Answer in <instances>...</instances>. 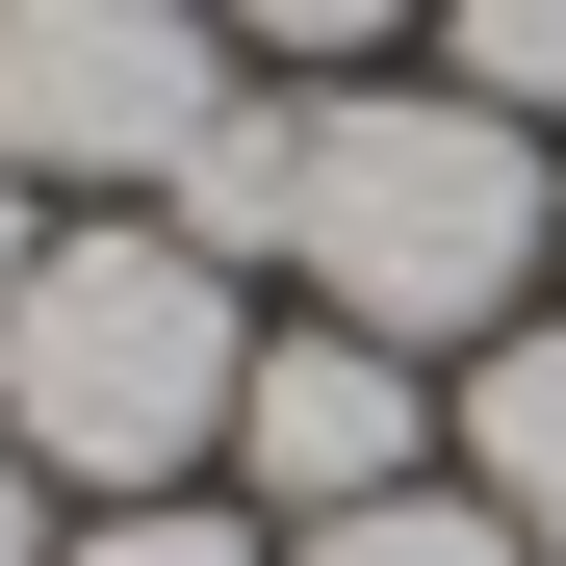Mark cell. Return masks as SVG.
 <instances>
[{
  "mask_svg": "<svg viewBox=\"0 0 566 566\" xmlns=\"http://www.w3.org/2000/svg\"><path fill=\"white\" fill-rule=\"evenodd\" d=\"M566 232V180L515 104H463V77H335L310 104V207H283V283H335V335H387V360H490L515 335V283Z\"/></svg>",
  "mask_w": 566,
  "mask_h": 566,
  "instance_id": "1",
  "label": "cell"
},
{
  "mask_svg": "<svg viewBox=\"0 0 566 566\" xmlns=\"http://www.w3.org/2000/svg\"><path fill=\"white\" fill-rule=\"evenodd\" d=\"M232 258L180 232H52L27 283H0V438L52 463V490H180V463H232Z\"/></svg>",
  "mask_w": 566,
  "mask_h": 566,
  "instance_id": "2",
  "label": "cell"
},
{
  "mask_svg": "<svg viewBox=\"0 0 566 566\" xmlns=\"http://www.w3.org/2000/svg\"><path fill=\"white\" fill-rule=\"evenodd\" d=\"M232 104V0H0V155L27 180H180Z\"/></svg>",
  "mask_w": 566,
  "mask_h": 566,
  "instance_id": "3",
  "label": "cell"
},
{
  "mask_svg": "<svg viewBox=\"0 0 566 566\" xmlns=\"http://www.w3.org/2000/svg\"><path fill=\"white\" fill-rule=\"evenodd\" d=\"M232 463H258V490H283V541H310V515H360V490H412V360L387 335H258L232 360Z\"/></svg>",
  "mask_w": 566,
  "mask_h": 566,
  "instance_id": "4",
  "label": "cell"
},
{
  "mask_svg": "<svg viewBox=\"0 0 566 566\" xmlns=\"http://www.w3.org/2000/svg\"><path fill=\"white\" fill-rule=\"evenodd\" d=\"M283 207H310V104H258V77H232V104L180 129L155 232H180V258H283Z\"/></svg>",
  "mask_w": 566,
  "mask_h": 566,
  "instance_id": "5",
  "label": "cell"
},
{
  "mask_svg": "<svg viewBox=\"0 0 566 566\" xmlns=\"http://www.w3.org/2000/svg\"><path fill=\"white\" fill-rule=\"evenodd\" d=\"M463 490L566 566V335H490V360H463Z\"/></svg>",
  "mask_w": 566,
  "mask_h": 566,
  "instance_id": "6",
  "label": "cell"
},
{
  "mask_svg": "<svg viewBox=\"0 0 566 566\" xmlns=\"http://www.w3.org/2000/svg\"><path fill=\"white\" fill-rule=\"evenodd\" d=\"M283 566H541V541H515L490 490H438V463H412V490H360V515H310Z\"/></svg>",
  "mask_w": 566,
  "mask_h": 566,
  "instance_id": "7",
  "label": "cell"
},
{
  "mask_svg": "<svg viewBox=\"0 0 566 566\" xmlns=\"http://www.w3.org/2000/svg\"><path fill=\"white\" fill-rule=\"evenodd\" d=\"M438 77L515 104V129H566V0H438Z\"/></svg>",
  "mask_w": 566,
  "mask_h": 566,
  "instance_id": "8",
  "label": "cell"
},
{
  "mask_svg": "<svg viewBox=\"0 0 566 566\" xmlns=\"http://www.w3.org/2000/svg\"><path fill=\"white\" fill-rule=\"evenodd\" d=\"M52 566H258V515H207V490H129V515H77Z\"/></svg>",
  "mask_w": 566,
  "mask_h": 566,
  "instance_id": "9",
  "label": "cell"
},
{
  "mask_svg": "<svg viewBox=\"0 0 566 566\" xmlns=\"http://www.w3.org/2000/svg\"><path fill=\"white\" fill-rule=\"evenodd\" d=\"M258 52H387V27H438V0H232Z\"/></svg>",
  "mask_w": 566,
  "mask_h": 566,
  "instance_id": "10",
  "label": "cell"
},
{
  "mask_svg": "<svg viewBox=\"0 0 566 566\" xmlns=\"http://www.w3.org/2000/svg\"><path fill=\"white\" fill-rule=\"evenodd\" d=\"M0 566H52V463L27 438H0Z\"/></svg>",
  "mask_w": 566,
  "mask_h": 566,
  "instance_id": "11",
  "label": "cell"
},
{
  "mask_svg": "<svg viewBox=\"0 0 566 566\" xmlns=\"http://www.w3.org/2000/svg\"><path fill=\"white\" fill-rule=\"evenodd\" d=\"M27 258H52V232H27V155H0V283H27Z\"/></svg>",
  "mask_w": 566,
  "mask_h": 566,
  "instance_id": "12",
  "label": "cell"
}]
</instances>
